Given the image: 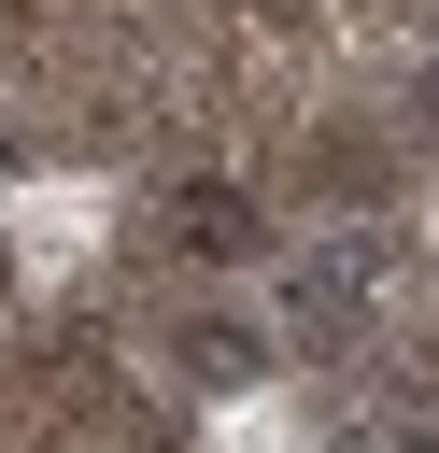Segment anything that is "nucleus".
Listing matches in <instances>:
<instances>
[{
  "mask_svg": "<svg viewBox=\"0 0 439 453\" xmlns=\"http://www.w3.org/2000/svg\"><path fill=\"white\" fill-rule=\"evenodd\" d=\"M354 297H368V255H312V283H297V326L326 340V326H354Z\"/></svg>",
  "mask_w": 439,
  "mask_h": 453,
  "instance_id": "obj_1",
  "label": "nucleus"
}]
</instances>
